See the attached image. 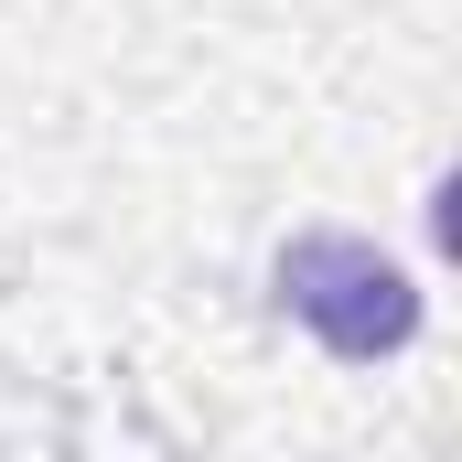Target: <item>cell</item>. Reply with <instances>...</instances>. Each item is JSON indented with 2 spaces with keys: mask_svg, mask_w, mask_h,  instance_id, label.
<instances>
[{
  "mask_svg": "<svg viewBox=\"0 0 462 462\" xmlns=\"http://www.w3.org/2000/svg\"><path fill=\"white\" fill-rule=\"evenodd\" d=\"M269 291L291 323H312V345L345 355V365H376V355H409L420 334V291L387 247H365L345 226H301L280 258H269Z\"/></svg>",
  "mask_w": 462,
  "mask_h": 462,
  "instance_id": "obj_1",
  "label": "cell"
}]
</instances>
